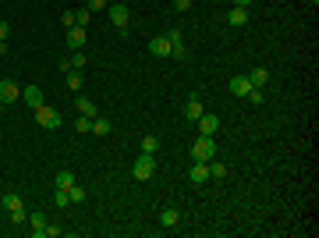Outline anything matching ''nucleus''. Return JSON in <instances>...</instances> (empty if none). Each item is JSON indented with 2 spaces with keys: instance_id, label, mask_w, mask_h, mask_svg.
Returning a JSON list of instances; mask_svg holds the SVG:
<instances>
[{
  "instance_id": "f257e3e1",
  "label": "nucleus",
  "mask_w": 319,
  "mask_h": 238,
  "mask_svg": "<svg viewBox=\"0 0 319 238\" xmlns=\"http://www.w3.org/2000/svg\"><path fill=\"white\" fill-rule=\"evenodd\" d=\"M192 156H195V160H213V156H216V139L213 135H198L195 142H192Z\"/></svg>"
},
{
  "instance_id": "f03ea898",
  "label": "nucleus",
  "mask_w": 319,
  "mask_h": 238,
  "mask_svg": "<svg viewBox=\"0 0 319 238\" xmlns=\"http://www.w3.org/2000/svg\"><path fill=\"white\" fill-rule=\"evenodd\" d=\"M132 174H135V181H149L156 174V153H142L135 160V167H132Z\"/></svg>"
},
{
  "instance_id": "7ed1b4c3",
  "label": "nucleus",
  "mask_w": 319,
  "mask_h": 238,
  "mask_svg": "<svg viewBox=\"0 0 319 238\" xmlns=\"http://www.w3.org/2000/svg\"><path fill=\"white\" fill-rule=\"evenodd\" d=\"M106 15H110V22H114V29H121V32H128V25H132V11L124 8V4H106Z\"/></svg>"
},
{
  "instance_id": "20e7f679",
  "label": "nucleus",
  "mask_w": 319,
  "mask_h": 238,
  "mask_svg": "<svg viewBox=\"0 0 319 238\" xmlns=\"http://www.w3.org/2000/svg\"><path fill=\"white\" fill-rule=\"evenodd\" d=\"M18 100H22V86L14 78H0V107H11Z\"/></svg>"
},
{
  "instance_id": "39448f33",
  "label": "nucleus",
  "mask_w": 319,
  "mask_h": 238,
  "mask_svg": "<svg viewBox=\"0 0 319 238\" xmlns=\"http://www.w3.org/2000/svg\"><path fill=\"white\" fill-rule=\"evenodd\" d=\"M36 121L43 125V128H50V132H54V128H60V125H64V117H60L54 107H46V103H43V107H36Z\"/></svg>"
},
{
  "instance_id": "423d86ee",
  "label": "nucleus",
  "mask_w": 319,
  "mask_h": 238,
  "mask_svg": "<svg viewBox=\"0 0 319 238\" xmlns=\"http://www.w3.org/2000/svg\"><path fill=\"white\" fill-rule=\"evenodd\" d=\"M22 100L36 110V107H43V103H46V93H43V86H25V89H22Z\"/></svg>"
},
{
  "instance_id": "0eeeda50",
  "label": "nucleus",
  "mask_w": 319,
  "mask_h": 238,
  "mask_svg": "<svg viewBox=\"0 0 319 238\" xmlns=\"http://www.w3.org/2000/svg\"><path fill=\"white\" fill-rule=\"evenodd\" d=\"M68 47L71 50H86V25H71L68 29Z\"/></svg>"
},
{
  "instance_id": "6e6552de",
  "label": "nucleus",
  "mask_w": 319,
  "mask_h": 238,
  "mask_svg": "<svg viewBox=\"0 0 319 238\" xmlns=\"http://www.w3.org/2000/svg\"><path fill=\"white\" fill-rule=\"evenodd\" d=\"M195 125H198V132H202V135H216V132H220V117H216V114H202Z\"/></svg>"
},
{
  "instance_id": "1a4fd4ad",
  "label": "nucleus",
  "mask_w": 319,
  "mask_h": 238,
  "mask_svg": "<svg viewBox=\"0 0 319 238\" xmlns=\"http://www.w3.org/2000/svg\"><path fill=\"white\" fill-rule=\"evenodd\" d=\"M149 54H152V57H170V39H167V36L149 39Z\"/></svg>"
},
{
  "instance_id": "9d476101",
  "label": "nucleus",
  "mask_w": 319,
  "mask_h": 238,
  "mask_svg": "<svg viewBox=\"0 0 319 238\" xmlns=\"http://www.w3.org/2000/svg\"><path fill=\"white\" fill-rule=\"evenodd\" d=\"M227 86H230V93H234V96H248V89H252L248 75H234V78H230Z\"/></svg>"
},
{
  "instance_id": "9b49d317",
  "label": "nucleus",
  "mask_w": 319,
  "mask_h": 238,
  "mask_svg": "<svg viewBox=\"0 0 319 238\" xmlns=\"http://www.w3.org/2000/svg\"><path fill=\"white\" fill-rule=\"evenodd\" d=\"M202 114H206V110H202V100H198V96H188V103H184V117H188V121H198Z\"/></svg>"
},
{
  "instance_id": "f8f14e48",
  "label": "nucleus",
  "mask_w": 319,
  "mask_h": 238,
  "mask_svg": "<svg viewBox=\"0 0 319 238\" xmlns=\"http://www.w3.org/2000/svg\"><path fill=\"white\" fill-rule=\"evenodd\" d=\"M188 178H192L195 185H202V181H210V164H206V160H195V167L188 171Z\"/></svg>"
},
{
  "instance_id": "ddd939ff",
  "label": "nucleus",
  "mask_w": 319,
  "mask_h": 238,
  "mask_svg": "<svg viewBox=\"0 0 319 238\" xmlns=\"http://www.w3.org/2000/svg\"><path fill=\"white\" fill-rule=\"evenodd\" d=\"M227 25H234V29L248 25V8H230L227 11Z\"/></svg>"
},
{
  "instance_id": "4468645a",
  "label": "nucleus",
  "mask_w": 319,
  "mask_h": 238,
  "mask_svg": "<svg viewBox=\"0 0 319 238\" xmlns=\"http://www.w3.org/2000/svg\"><path fill=\"white\" fill-rule=\"evenodd\" d=\"M28 224H32V234L36 238H46V217L43 213H28Z\"/></svg>"
},
{
  "instance_id": "2eb2a0df",
  "label": "nucleus",
  "mask_w": 319,
  "mask_h": 238,
  "mask_svg": "<svg viewBox=\"0 0 319 238\" xmlns=\"http://www.w3.org/2000/svg\"><path fill=\"white\" fill-rule=\"evenodd\" d=\"M248 82H252V89H262V86L270 82V71H266V68H252V71H248Z\"/></svg>"
},
{
  "instance_id": "dca6fc26",
  "label": "nucleus",
  "mask_w": 319,
  "mask_h": 238,
  "mask_svg": "<svg viewBox=\"0 0 319 238\" xmlns=\"http://www.w3.org/2000/svg\"><path fill=\"white\" fill-rule=\"evenodd\" d=\"M74 107H78V114H86V117H96V114H100V110H96V103H92L89 96H78V100H74Z\"/></svg>"
},
{
  "instance_id": "f3484780",
  "label": "nucleus",
  "mask_w": 319,
  "mask_h": 238,
  "mask_svg": "<svg viewBox=\"0 0 319 238\" xmlns=\"http://www.w3.org/2000/svg\"><path fill=\"white\" fill-rule=\"evenodd\" d=\"M160 224H164V227H170V231H174V227L181 224V213H178V210H164V213H160Z\"/></svg>"
},
{
  "instance_id": "a211bd4d",
  "label": "nucleus",
  "mask_w": 319,
  "mask_h": 238,
  "mask_svg": "<svg viewBox=\"0 0 319 238\" xmlns=\"http://www.w3.org/2000/svg\"><path fill=\"white\" fill-rule=\"evenodd\" d=\"M210 178H227V164H224V160H216V156L210 160Z\"/></svg>"
},
{
  "instance_id": "6ab92c4d",
  "label": "nucleus",
  "mask_w": 319,
  "mask_h": 238,
  "mask_svg": "<svg viewBox=\"0 0 319 238\" xmlns=\"http://www.w3.org/2000/svg\"><path fill=\"white\" fill-rule=\"evenodd\" d=\"M92 135H110V121L106 117H92Z\"/></svg>"
},
{
  "instance_id": "aec40b11",
  "label": "nucleus",
  "mask_w": 319,
  "mask_h": 238,
  "mask_svg": "<svg viewBox=\"0 0 319 238\" xmlns=\"http://www.w3.org/2000/svg\"><path fill=\"white\" fill-rule=\"evenodd\" d=\"M64 75H68V89L82 93V71H64Z\"/></svg>"
},
{
  "instance_id": "412c9836",
  "label": "nucleus",
  "mask_w": 319,
  "mask_h": 238,
  "mask_svg": "<svg viewBox=\"0 0 319 238\" xmlns=\"http://www.w3.org/2000/svg\"><path fill=\"white\" fill-rule=\"evenodd\" d=\"M68 195H71V203H86V188L78 185V181H74V185L68 188Z\"/></svg>"
},
{
  "instance_id": "4be33fe9",
  "label": "nucleus",
  "mask_w": 319,
  "mask_h": 238,
  "mask_svg": "<svg viewBox=\"0 0 319 238\" xmlns=\"http://www.w3.org/2000/svg\"><path fill=\"white\" fill-rule=\"evenodd\" d=\"M71 185H74V174H71V171H60V174H57V188H64V192H68Z\"/></svg>"
},
{
  "instance_id": "5701e85b",
  "label": "nucleus",
  "mask_w": 319,
  "mask_h": 238,
  "mask_svg": "<svg viewBox=\"0 0 319 238\" xmlns=\"http://www.w3.org/2000/svg\"><path fill=\"white\" fill-rule=\"evenodd\" d=\"M4 206H8V210H22V195H18V192H8V195H4Z\"/></svg>"
},
{
  "instance_id": "b1692460",
  "label": "nucleus",
  "mask_w": 319,
  "mask_h": 238,
  "mask_svg": "<svg viewBox=\"0 0 319 238\" xmlns=\"http://www.w3.org/2000/svg\"><path fill=\"white\" fill-rule=\"evenodd\" d=\"M74 128L82 132V135H89V132H92V117H86V114H82V117L74 121Z\"/></svg>"
},
{
  "instance_id": "393cba45",
  "label": "nucleus",
  "mask_w": 319,
  "mask_h": 238,
  "mask_svg": "<svg viewBox=\"0 0 319 238\" xmlns=\"http://www.w3.org/2000/svg\"><path fill=\"white\" fill-rule=\"evenodd\" d=\"M170 57H174V61H184V57H188V47H184V43H170Z\"/></svg>"
},
{
  "instance_id": "a878e982",
  "label": "nucleus",
  "mask_w": 319,
  "mask_h": 238,
  "mask_svg": "<svg viewBox=\"0 0 319 238\" xmlns=\"http://www.w3.org/2000/svg\"><path fill=\"white\" fill-rule=\"evenodd\" d=\"M156 149H160V139L156 135H146L142 139V153H156Z\"/></svg>"
},
{
  "instance_id": "bb28decb",
  "label": "nucleus",
  "mask_w": 319,
  "mask_h": 238,
  "mask_svg": "<svg viewBox=\"0 0 319 238\" xmlns=\"http://www.w3.org/2000/svg\"><path fill=\"white\" fill-rule=\"evenodd\" d=\"M54 203H57V210H64V206H71V195H68L64 188H57V195H54Z\"/></svg>"
},
{
  "instance_id": "cd10ccee",
  "label": "nucleus",
  "mask_w": 319,
  "mask_h": 238,
  "mask_svg": "<svg viewBox=\"0 0 319 238\" xmlns=\"http://www.w3.org/2000/svg\"><path fill=\"white\" fill-rule=\"evenodd\" d=\"M89 18H92V11H89V8H82V11H74V22H78V25H86V29H89Z\"/></svg>"
},
{
  "instance_id": "c85d7f7f",
  "label": "nucleus",
  "mask_w": 319,
  "mask_h": 238,
  "mask_svg": "<svg viewBox=\"0 0 319 238\" xmlns=\"http://www.w3.org/2000/svg\"><path fill=\"white\" fill-rule=\"evenodd\" d=\"M11 220H14V224H28V213H25V206H22V210H11Z\"/></svg>"
},
{
  "instance_id": "c756f323",
  "label": "nucleus",
  "mask_w": 319,
  "mask_h": 238,
  "mask_svg": "<svg viewBox=\"0 0 319 238\" xmlns=\"http://www.w3.org/2000/svg\"><path fill=\"white\" fill-rule=\"evenodd\" d=\"M60 22H64V29H71V25H78V22H74V11H64V15H60Z\"/></svg>"
},
{
  "instance_id": "7c9ffc66",
  "label": "nucleus",
  "mask_w": 319,
  "mask_h": 238,
  "mask_svg": "<svg viewBox=\"0 0 319 238\" xmlns=\"http://www.w3.org/2000/svg\"><path fill=\"white\" fill-rule=\"evenodd\" d=\"M248 100H252V103H256V107H259V103H262V100H266V96H262V89H248Z\"/></svg>"
},
{
  "instance_id": "2f4dec72",
  "label": "nucleus",
  "mask_w": 319,
  "mask_h": 238,
  "mask_svg": "<svg viewBox=\"0 0 319 238\" xmlns=\"http://www.w3.org/2000/svg\"><path fill=\"white\" fill-rule=\"evenodd\" d=\"M106 4H110V0H89V4H86V8H89V11H103Z\"/></svg>"
},
{
  "instance_id": "473e14b6",
  "label": "nucleus",
  "mask_w": 319,
  "mask_h": 238,
  "mask_svg": "<svg viewBox=\"0 0 319 238\" xmlns=\"http://www.w3.org/2000/svg\"><path fill=\"white\" fill-rule=\"evenodd\" d=\"M174 11H181V15L192 11V0H174Z\"/></svg>"
},
{
  "instance_id": "72a5a7b5",
  "label": "nucleus",
  "mask_w": 319,
  "mask_h": 238,
  "mask_svg": "<svg viewBox=\"0 0 319 238\" xmlns=\"http://www.w3.org/2000/svg\"><path fill=\"white\" fill-rule=\"evenodd\" d=\"M167 39H170V43H184V36H181V29H170V32H167Z\"/></svg>"
},
{
  "instance_id": "f704fd0d",
  "label": "nucleus",
  "mask_w": 319,
  "mask_h": 238,
  "mask_svg": "<svg viewBox=\"0 0 319 238\" xmlns=\"http://www.w3.org/2000/svg\"><path fill=\"white\" fill-rule=\"evenodd\" d=\"M227 4H230V8H252L256 0H227Z\"/></svg>"
},
{
  "instance_id": "c9c22d12",
  "label": "nucleus",
  "mask_w": 319,
  "mask_h": 238,
  "mask_svg": "<svg viewBox=\"0 0 319 238\" xmlns=\"http://www.w3.org/2000/svg\"><path fill=\"white\" fill-rule=\"evenodd\" d=\"M8 32H11V25H8V22H0V39H8Z\"/></svg>"
},
{
  "instance_id": "e433bc0d",
  "label": "nucleus",
  "mask_w": 319,
  "mask_h": 238,
  "mask_svg": "<svg viewBox=\"0 0 319 238\" xmlns=\"http://www.w3.org/2000/svg\"><path fill=\"white\" fill-rule=\"evenodd\" d=\"M312 4H319V0H312Z\"/></svg>"
}]
</instances>
